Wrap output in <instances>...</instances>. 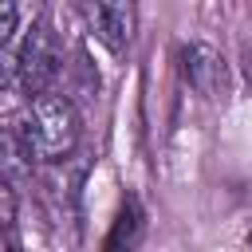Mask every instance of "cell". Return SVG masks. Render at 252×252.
Listing matches in <instances>:
<instances>
[{"instance_id":"cell-7","label":"cell","mask_w":252,"mask_h":252,"mask_svg":"<svg viewBox=\"0 0 252 252\" xmlns=\"http://www.w3.org/2000/svg\"><path fill=\"white\" fill-rule=\"evenodd\" d=\"M248 244H252V232H248Z\"/></svg>"},{"instance_id":"cell-3","label":"cell","mask_w":252,"mask_h":252,"mask_svg":"<svg viewBox=\"0 0 252 252\" xmlns=\"http://www.w3.org/2000/svg\"><path fill=\"white\" fill-rule=\"evenodd\" d=\"M12 67H20V79H24L28 94L47 91V83H51V79H55V71H59V51H55L51 32L35 24V28L28 32V39L20 43L16 63H12Z\"/></svg>"},{"instance_id":"cell-2","label":"cell","mask_w":252,"mask_h":252,"mask_svg":"<svg viewBox=\"0 0 252 252\" xmlns=\"http://www.w3.org/2000/svg\"><path fill=\"white\" fill-rule=\"evenodd\" d=\"M83 16L91 35L106 51H126L138 32V0H83Z\"/></svg>"},{"instance_id":"cell-1","label":"cell","mask_w":252,"mask_h":252,"mask_svg":"<svg viewBox=\"0 0 252 252\" xmlns=\"http://www.w3.org/2000/svg\"><path fill=\"white\" fill-rule=\"evenodd\" d=\"M20 134H24L28 158L51 165V161H63V158L75 154L83 122H79V110H75V102L67 94L39 91V94H28V110H24Z\"/></svg>"},{"instance_id":"cell-4","label":"cell","mask_w":252,"mask_h":252,"mask_svg":"<svg viewBox=\"0 0 252 252\" xmlns=\"http://www.w3.org/2000/svg\"><path fill=\"white\" fill-rule=\"evenodd\" d=\"M181 75H185V83H189L197 94H205V98H220L224 87H228L224 55H220L217 47L201 43V39L181 47Z\"/></svg>"},{"instance_id":"cell-6","label":"cell","mask_w":252,"mask_h":252,"mask_svg":"<svg viewBox=\"0 0 252 252\" xmlns=\"http://www.w3.org/2000/svg\"><path fill=\"white\" fill-rule=\"evenodd\" d=\"M138 232H142V213H138V205L134 201H126L122 205V213H118V224H114V232L106 236V248H130V244H138Z\"/></svg>"},{"instance_id":"cell-5","label":"cell","mask_w":252,"mask_h":252,"mask_svg":"<svg viewBox=\"0 0 252 252\" xmlns=\"http://www.w3.org/2000/svg\"><path fill=\"white\" fill-rule=\"evenodd\" d=\"M35 8H39V0H4V51H8V59H16L20 43L35 28Z\"/></svg>"}]
</instances>
